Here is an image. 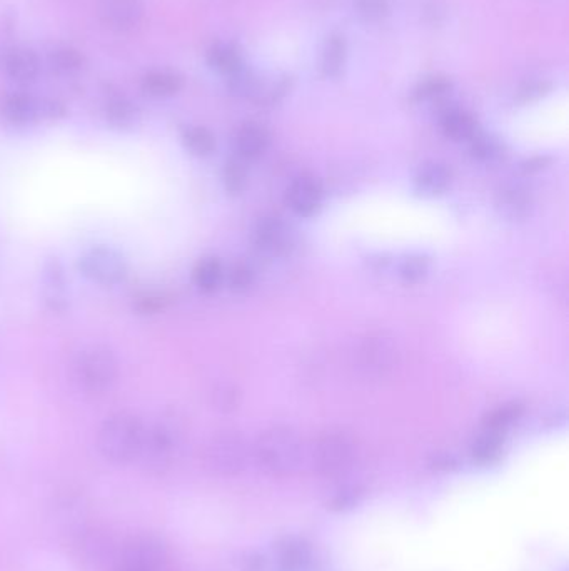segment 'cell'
<instances>
[{
    "label": "cell",
    "mask_w": 569,
    "mask_h": 571,
    "mask_svg": "<svg viewBox=\"0 0 569 571\" xmlns=\"http://www.w3.org/2000/svg\"><path fill=\"white\" fill-rule=\"evenodd\" d=\"M254 455L271 475H293L303 465V440L298 431L289 426H274L259 436Z\"/></svg>",
    "instance_id": "6da1fadb"
},
{
    "label": "cell",
    "mask_w": 569,
    "mask_h": 571,
    "mask_svg": "<svg viewBox=\"0 0 569 571\" xmlns=\"http://www.w3.org/2000/svg\"><path fill=\"white\" fill-rule=\"evenodd\" d=\"M144 423L132 413H116L102 423L97 433V448L101 455L116 465L137 460L144 438Z\"/></svg>",
    "instance_id": "7a4b0ae2"
},
{
    "label": "cell",
    "mask_w": 569,
    "mask_h": 571,
    "mask_svg": "<svg viewBox=\"0 0 569 571\" xmlns=\"http://www.w3.org/2000/svg\"><path fill=\"white\" fill-rule=\"evenodd\" d=\"M72 378L82 391L101 395L111 390L119 378V361L106 346H89L72 363Z\"/></svg>",
    "instance_id": "3957f363"
},
{
    "label": "cell",
    "mask_w": 569,
    "mask_h": 571,
    "mask_svg": "<svg viewBox=\"0 0 569 571\" xmlns=\"http://www.w3.org/2000/svg\"><path fill=\"white\" fill-rule=\"evenodd\" d=\"M181 441V428L174 418H162L144 431L137 460L151 475H162L171 468Z\"/></svg>",
    "instance_id": "277c9868"
},
{
    "label": "cell",
    "mask_w": 569,
    "mask_h": 571,
    "mask_svg": "<svg viewBox=\"0 0 569 571\" xmlns=\"http://www.w3.org/2000/svg\"><path fill=\"white\" fill-rule=\"evenodd\" d=\"M249 446L241 433L221 431L202 448V463L217 476H232L246 468Z\"/></svg>",
    "instance_id": "5b68a950"
},
{
    "label": "cell",
    "mask_w": 569,
    "mask_h": 571,
    "mask_svg": "<svg viewBox=\"0 0 569 571\" xmlns=\"http://www.w3.org/2000/svg\"><path fill=\"white\" fill-rule=\"evenodd\" d=\"M77 269L91 283L111 288L126 279L129 264L121 251L111 246H94L81 254V258L77 261Z\"/></svg>",
    "instance_id": "8992f818"
},
{
    "label": "cell",
    "mask_w": 569,
    "mask_h": 571,
    "mask_svg": "<svg viewBox=\"0 0 569 571\" xmlns=\"http://www.w3.org/2000/svg\"><path fill=\"white\" fill-rule=\"evenodd\" d=\"M169 553L161 538L154 535L131 536L122 546L114 571H164Z\"/></svg>",
    "instance_id": "52a82bcc"
},
{
    "label": "cell",
    "mask_w": 569,
    "mask_h": 571,
    "mask_svg": "<svg viewBox=\"0 0 569 571\" xmlns=\"http://www.w3.org/2000/svg\"><path fill=\"white\" fill-rule=\"evenodd\" d=\"M358 446L346 433L324 435L314 450V465L321 475L338 476L351 470L356 461Z\"/></svg>",
    "instance_id": "ba28073f"
},
{
    "label": "cell",
    "mask_w": 569,
    "mask_h": 571,
    "mask_svg": "<svg viewBox=\"0 0 569 571\" xmlns=\"http://www.w3.org/2000/svg\"><path fill=\"white\" fill-rule=\"evenodd\" d=\"M2 116L17 126L41 121H57L66 116V107L52 99H37L29 94H11L2 101Z\"/></svg>",
    "instance_id": "9c48e42d"
},
{
    "label": "cell",
    "mask_w": 569,
    "mask_h": 571,
    "mask_svg": "<svg viewBox=\"0 0 569 571\" xmlns=\"http://www.w3.org/2000/svg\"><path fill=\"white\" fill-rule=\"evenodd\" d=\"M359 363L364 373L373 378H386L398 368L399 348L393 336L371 333L359 346Z\"/></svg>",
    "instance_id": "30bf717a"
},
{
    "label": "cell",
    "mask_w": 569,
    "mask_h": 571,
    "mask_svg": "<svg viewBox=\"0 0 569 571\" xmlns=\"http://www.w3.org/2000/svg\"><path fill=\"white\" fill-rule=\"evenodd\" d=\"M41 296L46 308L54 314H64L71 308V293L66 269L59 258H47L41 269Z\"/></svg>",
    "instance_id": "8fae6325"
},
{
    "label": "cell",
    "mask_w": 569,
    "mask_h": 571,
    "mask_svg": "<svg viewBox=\"0 0 569 571\" xmlns=\"http://www.w3.org/2000/svg\"><path fill=\"white\" fill-rule=\"evenodd\" d=\"M99 17L111 31L127 32L136 29L144 17L142 0H101Z\"/></svg>",
    "instance_id": "7c38bea8"
},
{
    "label": "cell",
    "mask_w": 569,
    "mask_h": 571,
    "mask_svg": "<svg viewBox=\"0 0 569 571\" xmlns=\"http://www.w3.org/2000/svg\"><path fill=\"white\" fill-rule=\"evenodd\" d=\"M256 244L271 256H286L294 248V234L279 218H264L256 229Z\"/></svg>",
    "instance_id": "4fadbf2b"
},
{
    "label": "cell",
    "mask_w": 569,
    "mask_h": 571,
    "mask_svg": "<svg viewBox=\"0 0 569 571\" xmlns=\"http://www.w3.org/2000/svg\"><path fill=\"white\" fill-rule=\"evenodd\" d=\"M289 208L301 218H311L323 204V186L313 176H299L288 189Z\"/></svg>",
    "instance_id": "5bb4252c"
},
{
    "label": "cell",
    "mask_w": 569,
    "mask_h": 571,
    "mask_svg": "<svg viewBox=\"0 0 569 571\" xmlns=\"http://www.w3.org/2000/svg\"><path fill=\"white\" fill-rule=\"evenodd\" d=\"M496 209L508 221H523L533 209V198L521 184H508L496 194Z\"/></svg>",
    "instance_id": "9a60e30c"
},
{
    "label": "cell",
    "mask_w": 569,
    "mask_h": 571,
    "mask_svg": "<svg viewBox=\"0 0 569 571\" xmlns=\"http://www.w3.org/2000/svg\"><path fill=\"white\" fill-rule=\"evenodd\" d=\"M453 181V174L448 166H444L441 162H426L419 167L414 186L424 198H436L448 191Z\"/></svg>",
    "instance_id": "2e32d148"
},
{
    "label": "cell",
    "mask_w": 569,
    "mask_h": 571,
    "mask_svg": "<svg viewBox=\"0 0 569 571\" xmlns=\"http://www.w3.org/2000/svg\"><path fill=\"white\" fill-rule=\"evenodd\" d=\"M267 142H269V134L266 129L256 122H247L236 134L237 154L242 159L252 161L264 154Z\"/></svg>",
    "instance_id": "e0dca14e"
},
{
    "label": "cell",
    "mask_w": 569,
    "mask_h": 571,
    "mask_svg": "<svg viewBox=\"0 0 569 571\" xmlns=\"http://www.w3.org/2000/svg\"><path fill=\"white\" fill-rule=\"evenodd\" d=\"M7 74L16 82L21 84H29V82L36 81L41 71V62L36 52L29 51V49H16L12 51L6 59Z\"/></svg>",
    "instance_id": "ac0fdd59"
},
{
    "label": "cell",
    "mask_w": 569,
    "mask_h": 571,
    "mask_svg": "<svg viewBox=\"0 0 569 571\" xmlns=\"http://www.w3.org/2000/svg\"><path fill=\"white\" fill-rule=\"evenodd\" d=\"M443 132L453 141H468L478 134V126L471 114L461 109L446 112L441 121Z\"/></svg>",
    "instance_id": "d6986e66"
},
{
    "label": "cell",
    "mask_w": 569,
    "mask_h": 571,
    "mask_svg": "<svg viewBox=\"0 0 569 571\" xmlns=\"http://www.w3.org/2000/svg\"><path fill=\"white\" fill-rule=\"evenodd\" d=\"M207 62L212 69H216L221 74L232 76L237 71H241L242 57L241 52L237 51L236 47L226 42H219L207 51Z\"/></svg>",
    "instance_id": "ffe728a7"
},
{
    "label": "cell",
    "mask_w": 569,
    "mask_h": 571,
    "mask_svg": "<svg viewBox=\"0 0 569 571\" xmlns=\"http://www.w3.org/2000/svg\"><path fill=\"white\" fill-rule=\"evenodd\" d=\"M346 62V39L341 34H331L324 44L321 69L329 79L341 76Z\"/></svg>",
    "instance_id": "44dd1931"
},
{
    "label": "cell",
    "mask_w": 569,
    "mask_h": 571,
    "mask_svg": "<svg viewBox=\"0 0 569 571\" xmlns=\"http://www.w3.org/2000/svg\"><path fill=\"white\" fill-rule=\"evenodd\" d=\"M222 278V264L217 258H202L192 271L194 284L202 293H214L221 286Z\"/></svg>",
    "instance_id": "7402d4cb"
},
{
    "label": "cell",
    "mask_w": 569,
    "mask_h": 571,
    "mask_svg": "<svg viewBox=\"0 0 569 571\" xmlns=\"http://www.w3.org/2000/svg\"><path fill=\"white\" fill-rule=\"evenodd\" d=\"M106 119L112 127L126 131L132 129L139 121V109L124 97H114L107 102Z\"/></svg>",
    "instance_id": "603a6c76"
},
{
    "label": "cell",
    "mask_w": 569,
    "mask_h": 571,
    "mask_svg": "<svg viewBox=\"0 0 569 571\" xmlns=\"http://www.w3.org/2000/svg\"><path fill=\"white\" fill-rule=\"evenodd\" d=\"M182 89V79L172 72H151L142 79V91L147 96L171 97L176 96Z\"/></svg>",
    "instance_id": "cb8c5ba5"
},
{
    "label": "cell",
    "mask_w": 569,
    "mask_h": 571,
    "mask_svg": "<svg viewBox=\"0 0 569 571\" xmlns=\"http://www.w3.org/2000/svg\"><path fill=\"white\" fill-rule=\"evenodd\" d=\"M182 142L194 156L206 157L216 149V139L206 127H187L186 131L182 132Z\"/></svg>",
    "instance_id": "d4e9b609"
},
{
    "label": "cell",
    "mask_w": 569,
    "mask_h": 571,
    "mask_svg": "<svg viewBox=\"0 0 569 571\" xmlns=\"http://www.w3.org/2000/svg\"><path fill=\"white\" fill-rule=\"evenodd\" d=\"M521 416H523V406L519 405V403H508V405H503L498 410L491 411L484 418V428L503 435L504 431L508 430L509 426L514 425Z\"/></svg>",
    "instance_id": "484cf974"
},
{
    "label": "cell",
    "mask_w": 569,
    "mask_h": 571,
    "mask_svg": "<svg viewBox=\"0 0 569 571\" xmlns=\"http://www.w3.org/2000/svg\"><path fill=\"white\" fill-rule=\"evenodd\" d=\"M241 390L231 383H221L214 386L211 391V403L216 410L222 413H231L241 405Z\"/></svg>",
    "instance_id": "4316f807"
},
{
    "label": "cell",
    "mask_w": 569,
    "mask_h": 571,
    "mask_svg": "<svg viewBox=\"0 0 569 571\" xmlns=\"http://www.w3.org/2000/svg\"><path fill=\"white\" fill-rule=\"evenodd\" d=\"M49 64H51L54 72L72 74V72L81 69L82 64H84V57H82L81 52L72 49V47H62V49L52 52L51 57H49Z\"/></svg>",
    "instance_id": "83f0119b"
},
{
    "label": "cell",
    "mask_w": 569,
    "mask_h": 571,
    "mask_svg": "<svg viewBox=\"0 0 569 571\" xmlns=\"http://www.w3.org/2000/svg\"><path fill=\"white\" fill-rule=\"evenodd\" d=\"M501 443H503V435L494 433V431H484L479 436L473 446V455L479 463H489L496 460L501 451Z\"/></svg>",
    "instance_id": "f1b7e54d"
},
{
    "label": "cell",
    "mask_w": 569,
    "mask_h": 571,
    "mask_svg": "<svg viewBox=\"0 0 569 571\" xmlns=\"http://www.w3.org/2000/svg\"><path fill=\"white\" fill-rule=\"evenodd\" d=\"M247 169L241 161L231 159L227 161L224 171H222V181L227 191L231 194H241L247 186Z\"/></svg>",
    "instance_id": "f546056e"
},
{
    "label": "cell",
    "mask_w": 569,
    "mask_h": 571,
    "mask_svg": "<svg viewBox=\"0 0 569 571\" xmlns=\"http://www.w3.org/2000/svg\"><path fill=\"white\" fill-rule=\"evenodd\" d=\"M449 89H451V81H449L448 77H424L423 81L419 82L416 89H414V97L418 101H429V99L444 96Z\"/></svg>",
    "instance_id": "4dcf8cb0"
},
{
    "label": "cell",
    "mask_w": 569,
    "mask_h": 571,
    "mask_svg": "<svg viewBox=\"0 0 569 571\" xmlns=\"http://www.w3.org/2000/svg\"><path fill=\"white\" fill-rule=\"evenodd\" d=\"M471 152L478 161L493 162L501 157L503 147L494 137L484 136V134H476L471 139Z\"/></svg>",
    "instance_id": "1f68e13d"
},
{
    "label": "cell",
    "mask_w": 569,
    "mask_h": 571,
    "mask_svg": "<svg viewBox=\"0 0 569 571\" xmlns=\"http://www.w3.org/2000/svg\"><path fill=\"white\" fill-rule=\"evenodd\" d=\"M429 273V261L423 256H409L399 266V276L404 283L416 284L423 281Z\"/></svg>",
    "instance_id": "d6a6232c"
},
{
    "label": "cell",
    "mask_w": 569,
    "mask_h": 571,
    "mask_svg": "<svg viewBox=\"0 0 569 571\" xmlns=\"http://www.w3.org/2000/svg\"><path fill=\"white\" fill-rule=\"evenodd\" d=\"M356 9L364 21H383L391 11V0H356Z\"/></svg>",
    "instance_id": "836d02e7"
},
{
    "label": "cell",
    "mask_w": 569,
    "mask_h": 571,
    "mask_svg": "<svg viewBox=\"0 0 569 571\" xmlns=\"http://www.w3.org/2000/svg\"><path fill=\"white\" fill-rule=\"evenodd\" d=\"M167 306V299L159 293H142L134 298V309L137 313L149 316L164 311Z\"/></svg>",
    "instance_id": "e575fe53"
},
{
    "label": "cell",
    "mask_w": 569,
    "mask_h": 571,
    "mask_svg": "<svg viewBox=\"0 0 569 571\" xmlns=\"http://www.w3.org/2000/svg\"><path fill=\"white\" fill-rule=\"evenodd\" d=\"M227 281H229V288L234 293H246L247 289L251 288L252 283H254V273L247 264H234Z\"/></svg>",
    "instance_id": "d590c367"
},
{
    "label": "cell",
    "mask_w": 569,
    "mask_h": 571,
    "mask_svg": "<svg viewBox=\"0 0 569 571\" xmlns=\"http://www.w3.org/2000/svg\"><path fill=\"white\" fill-rule=\"evenodd\" d=\"M549 91L548 82L544 81H531L526 82L521 89H519L518 97L519 101L528 102L534 101V99H539L543 97L546 92Z\"/></svg>",
    "instance_id": "8d00e7d4"
},
{
    "label": "cell",
    "mask_w": 569,
    "mask_h": 571,
    "mask_svg": "<svg viewBox=\"0 0 569 571\" xmlns=\"http://www.w3.org/2000/svg\"><path fill=\"white\" fill-rule=\"evenodd\" d=\"M549 162H551V157L534 156L528 159V161H524L521 169H523L524 174H536V172L546 169L549 166Z\"/></svg>",
    "instance_id": "74e56055"
}]
</instances>
